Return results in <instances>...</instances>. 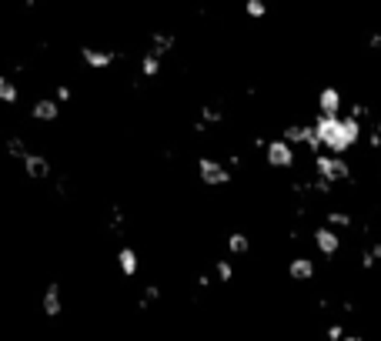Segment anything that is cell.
Wrapping results in <instances>:
<instances>
[{
	"mask_svg": "<svg viewBox=\"0 0 381 341\" xmlns=\"http://www.w3.org/2000/svg\"><path fill=\"white\" fill-rule=\"evenodd\" d=\"M315 174L321 184L335 187V184H345V181H351V164L345 161V157H335V154H321L315 157Z\"/></svg>",
	"mask_w": 381,
	"mask_h": 341,
	"instance_id": "6da1fadb",
	"label": "cell"
},
{
	"mask_svg": "<svg viewBox=\"0 0 381 341\" xmlns=\"http://www.w3.org/2000/svg\"><path fill=\"white\" fill-rule=\"evenodd\" d=\"M264 161L274 171H291L298 164V147H291L284 137H271V141H264Z\"/></svg>",
	"mask_w": 381,
	"mask_h": 341,
	"instance_id": "7a4b0ae2",
	"label": "cell"
},
{
	"mask_svg": "<svg viewBox=\"0 0 381 341\" xmlns=\"http://www.w3.org/2000/svg\"><path fill=\"white\" fill-rule=\"evenodd\" d=\"M197 181L204 187H224L231 184V171L218 157H197Z\"/></svg>",
	"mask_w": 381,
	"mask_h": 341,
	"instance_id": "3957f363",
	"label": "cell"
},
{
	"mask_svg": "<svg viewBox=\"0 0 381 341\" xmlns=\"http://www.w3.org/2000/svg\"><path fill=\"white\" fill-rule=\"evenodd\" d=\"M318 114L321 117H341L345 114V94L335 84H325L318 90Z\"/></svg>",
	"mask_w": 381,
	"mask_h": 341,
	"instance_id": "277c9868",
	"label": "cell"
},
{
	"mask_svg": "<svg viewBox=\"0 0 381 341\" xmlns=\"http://www.w3.org/2000/svg\"><path fill=\"white\" fill-rule=\"evenodd\" d=\"M57 117H61V104H57L54 98H41L31 104V121L37 124H57Z\"/></svg>",
	"mask_w": 381,
	"mask_h": 341,
	"instance_id": "5b68a950",
	"label": "cell"
},
{
	"mask_svg": "<svg viewBox=\"0 0 381 341\" xmlns=\"http://www.w3.org/2000/svg\"><path fill=\"white\" fill-rule=\"evenodd\" d=\"M315 248L318 254H325V258H335L338 251H341V234L331 231V228H315Z\"/></svg>",
	"mask_w": 381,
	"mask_h": 341,
	"instance_id": "8992f818",
	"label": "cell"
},
{
	"mask_svg": "<svg viewBox=\"0 0 381 341\" xmlns=\"http://www.w3.org/2000/svg\"><path fill=\"white\" fill-rule=\"evenodd\" d=\"M118 268L124 278H134L137 271H141V254H137V248L134 244H120L118 248Z\"/></svg>",
	"mask_w": 381,
	"mask_h": 341,
	"instance_id": "52a82bcc",
	"label": "cell"
},
{
	"mask_svg": "<svg viewBox=\"0 0 381 341\" xmlns=\"http://www.w3.org/2000/svg\"><path fill=\"white\" fill-rule=\"evenodd\" d=\"M41 311H44V318H61V311H64V298H61V285H47L44 295H41Z\"/></svg>",
	"mask_w": 381,
	"mask_h": 341,
	"instance_id": "ba28073f",
	"label": "cell"
},
{
	"mask_svg": "<svg viewBox=\"0 0 381 341\" xmlns=\"http://www.w3.org/2000/svg\"><path fill=\"white\" fill-rule=\"evenodd\" d=\"M80 57H84V67H90V70H108V67L114 64V54H110V51H100V47H84Z\"/></svg>",
	"mask_w": 381,
	"mask_h": 341,
	"instance_id": "9c48e42d",
	"label": "cell"
},
{
	"mask_svg": "<svg viewBox=\"0 0 381 341\" xmlns=\"http://www.w3.org/2000/svg\"><path fill=\"white\" fill-rule=\"evenodd\" d=\"M24 171H27V177H33V181H47V177H51V161H47L44 154H27L24 157Z\"/></svg>",
	"mask_w": 381,
	"mask_h": 341,
	"instance_id": "30bf717a",
	"label": "cell"
},
{
	"mask_svg": "<svg viewBox=\"0 0 381 341\" xmlns=\"http://www.w3.org/2000/svg\"><path fill=\"white\" fill-rule=\"evenodd\" d=\"M315 275H318V268L311 258H294V261L288 264V278H291V281H315Z\"/></svg>",
	"mask_w": 381,
	"mask_h": 341,
	"instance_id": "8fae6325",
	"label": "cell"
},
{
	"mask_svg": "<svg viewBox=\"0 0 381 341\" xmlns=\"http://www.w3.org/2000/svg\"><path fill=\"white\" fill-rule=\"evenodd\" d=\"M161 67H164V57H157L154 51H144L141 54V78L154 80L157 74H161Z\"/></svg>",
	"mask_w": 381,
	"mask_h": 341,
	"instance_id": "7c38bea8",
	"label": "cell"
},
{
	"mask_svg": "<svg viewBox=\"0 0 381 341\" xmlns=\"http://www.w3.org/2000/svg\"><path fill=\"white\" fill-rule=\"evenodd\" d=\"M17 100H21L17 80H11V78H4V74H0V104H7V107H11V104H17Z\"/></svg>",
	"mask_w": 381,
	"mask_h": 341,
	"instance_id": "4fadbf2b",
	"label": "cell"
},
{
	"mask_svg": "<svg viewBox=\"0 0 381 341\" xmlns=\"http://www.w3.org/2000/svg\"><path fill=\"white\" fill-rule=\"evenodd\" d=\"M248 248H251L248 234L234 231V234H231V238H228V254H231V258H241V254H248Z\"/></svg>",
	"mask_w": 381,
	"mask_h": 341,
	"instance_id": "5bb4252c",
	"label": "cell"
},
{
	"mask_svg": "<svg viewBox=\"0 0 381 341\" xmlns=\"http://www.w3.org/2000/svg\"><path fill=\"white\" fill-rule=\"evenodd\" d=\"M211 278H214V281H221V285H231V281H234V264H231V261H214Z\"/></svg>",
	"mask_w": 381,
	"mask_h": 341,
	"instance_id": "9a60e30c",
	"label": "cell"
},
{
	"mask_svg": "<svg viewBox=\"0 0 381 341\" xmlns=\"http://www.w3.org/2000/svg\"><path fill=\"white\" fill-rule=\"evenodd\" d=\"M244 14H248L251 21H264L268 17V4L264 0H244Z\"/></svg>",
	"mask_w": 381,
	"mask_h": 341,
	"instance_id": "2e32d148",
	"label": "cell"
},
{
	"mask_svg": "<svg viewBox=\"0 0 381 341\" xmlns=\"http://www.w3.org/2000/svg\"><path fill=\"white\" fill-rule=\"evenodd\" d=\"M345 341H365L361 335H345Z\"/></svg>",
	"mask_w": 381,
	"mask_h": 341,
	"instance_id": "e0dca14e",
	"label": "cell"
}]
</instances>
